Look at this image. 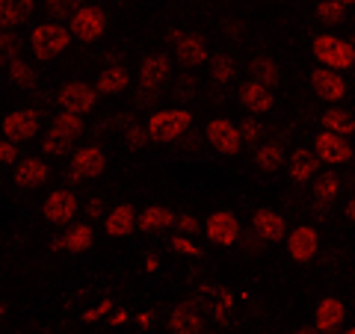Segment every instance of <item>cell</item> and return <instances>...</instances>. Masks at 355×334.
I'll use <instances>...</instances> for the list:
<instances>
[{
  "instance_id": "b9f144b4",
  "label": "cell",
  "mask_w": 355,
  "mask_h": 334,
  "mask_svg": "<svg viewBox=\"0 0 355 334\" xmlns=\"http://www.w3.org/2000/svg\"><path fill=\"white\" fill-rule=\"evenodd\" d=\"M21 154H18V142L0 137V166H18Z\"/></svg>"
},
{
  "instance_id": "52a82bcc",
  "label": "cell",
  "mask_w": 355,
  "mask_h": 334,
  "mask_svg": "<svg viewBox=\"0 0 355 334\" xmlns=\"http://www.w3.org/2000/svg\"><path fill=\"white\" fill-rule=\"evenodd\" d=\"M110 27V18L101 6H92V3H83L77 12L69 18V30L77 42L83 44H92L98 39H104V33Z\"/></svg>"
},
{
  "instance_id": "4dcf8cb0",
  "label": "cell",
  "mask_w": 355,
  "mask_h": 334,
  "mask_svg": "<svg viewBox=\"0 0 355 334\" xmlns=\"http://www.w3.org/2000/svg\"><path fill=\"white\" fill-rule=\"evenodd\" d=\"M249 80L261 83V86H266V89L279 86V80H282L279 62H275L272 57H254L252 65H249Z\"/></svg>"
},
{
  "instance_id": "816d5d0a",
  "label": "cell",
  "mask_w": 355,
  "mask_h": 334,
  "mask_svg": "<svg viewBox=\"0 0 355 334\" xmlns=\"http://www.w3.org/2000/svg\"><path fill=\"white\" fill-rule=\"evenodd\" d=\"M335 3H340V6H347V9H349V6H355V0H335Z\"/></svg>"
},
{
  "instance_id": "bcb514c9",
  "label": "cell",
  "mask_w": 355,
  "mask_h": 334,
  "mask_svg": "<svg viewBox=\"0 0 355 334\" xmlns=\"http://www.w3.org/2000/svg\"><path fill=\"white\" fill-rule=\"evenodd\" d=\"M160 266H163V261H160L157 252H146V254H142V270H146L148 275L160 272Z\"/></svg>"
},
{
  "instance_id": "836d02e7",
  "label": "cell",
  "mask_w": 355,
  "mask_h": 334,
  "mask_svg": "<svg viewBox=\"0 0 355 334\" xmlns=\"http://www.w3.org/2000/svg\"><path fill=\"white\" fill-rule=\"evenodd\" d=\"M210 80L216 86H228L237 80V62L234 57H228V53H216V57H210Z\"/></svg>"
},
{
  "instance_id": "6da1fadb",
  "label": "cell",
  "mask_w": 355,
  "mask_h": 334,
  "mask_svg": "<svg viewBox=\"0 0 355 334\" xmlns=\"http://www.w3.org/2000/svg\"><path fill=\"white\" fill-rule=\"evenodd\" d=\"M148 137L157 146H172V142H181L193 128V113L187 107H166V109H154L146 118Z\"/></svg>"
},
{
  "instance_id": "277c9868",
  "label": "cell",
  "mask_w": 355,
  "mask_h": 334,
  "mask_svg": "<svg viewBox=\"0 0 355 334\" xmlns=\"http://www.w3.org/2000/svg\"><path fill=\"white\" fill-rule=\"evenodd\" d=\"M172 77V57L169 53H148L142 57L139 69H137V83H139V104H148L151 98L160 95V89L169 83Z\"/></svg>"
},
{
  "instance_id": "f546056e",
  "label": "cell",
  "mask_w": 355,
  "mask_h": 334,
  "mask_svg": "<svg viewBox=\"0 0 355 334\" xmlns=\"http://www.w3.org/2000/svg\"><path fill=\"white\" fill-rule=\"evenodd\" d=\"M340 193H343V184H340V177L335 172H326V175H320L314 181V204L317 207L335 204L340 198Z\"/></svg>"
},
{
  "instance_id": "7402d4cb",
  "label": "cell",
  "mask_w": 355,
  "mask_h": 334,
  "mask_svg": "<svg viewBox=\"0 0 355 334\" xmlns=\"http://www.w3.org/2000/svg\"><path fill=\"white\" fill-rule=\"evenodd\" d=\"M287 177H291L293 184H308V181H317V169H320V160L314 151L308 148H293L287 154Z\"/></svg>"
},
{
  "instance_id": "ac0fdd59",
  "label": "cell",
  "mask_w": 355,
  "mask_h": 334,
  "mask_svg": "<svg viewBox=\"0 0 355 334\" xmlns=\"http://www.w3.org/2000/svg\"><path fill=\"white\" fill-rule=\"evenodd\" d=\"M252 231L261 243H284L287 240V222L279 210L258 207L252 216Z\"/></svg>"
},
{
  "instance_id": "60d3db41",
  "label": "cell",
  "mask_w": 355,
  "mask_h": 334,
  "mask_svg": "<svg viewBox=\"0 0 355 334\" xmlns=\"http://www.w3.org/2000/svg\"><path fill=\"white\" fill-rule=\"evenodd\" d=\"M113 310H116V302H113V299H101L98 305H92L89 310H83V314H80V322H98V319L110 317Z\"/></svg>"
},
{
  "instance_id": "db71d44e",
  "label": "cell",
  "mask_w": 355,
  "mask_h": 334,
  "mask_svg": "<svg viewBox=\"0 0 355 334\" xmlns=\"http://www.w3.org/2000/svg\"><path fill=\"white\" fill-rule=\"evenodd\" d=\"M340 334H355V328H347V331H340Z\"/></svg>"
},
{
  "instance_id": "603a6c76",
  "label": "cell",
  "mask_w": 355,
  "mask_h": 334,
  "mask_svg": "<svg viewBox=\"0 0 355 334\" xmlns=\"http://www.w3.org/2000/svg\"><path fill=\"white\" fill-rule=\"evenodd\" d=\"M237 101H240V107L246 109V113H252V116H263V113H270V109L275 107L272 89H266V86L254 83V80H246V83L240 86Z\"/></svg>"
},
{
  "instance_id": "ab89813d",
  "label": "cell",
  "mask_w": 355,
  "mask_h": 334,
  "mask_svg": "<svg viewBox=\"0 0 355 334\" xmlns=\"http://www.w3.org/2000/svg\"><path fill=\"white\" fill-rule=\"evenodd\" d=\"M44 3H48V12L53 15V18H65V15H74L77 9H80L86 0H44Z\"/></svg>"
},
{
  "instance_id": "74e56055",
  "label": "cell",
  "mask_w": 355,
  "mask_h": 334,
  "mask_svg": "<svg viewBox=\"0 0 355 334\" xmlns=\"http://www.w3.org/2000/svg\"><path fill=\"white\" fill-rule=\"evenodd\" d=\"M314 12H317L320 21H326V24H340V21L347 18V6L335 3V0H320Z\"/></svg>"
},
{
  "instance_id": "f6af8a7d",
  "label": "cell",
  "mask_w": 355,
  "mask_h": 334,
  "mask_svg": "<svg viewBox=\"0 0 355 334\" xmlns=\"http://www.w3.org/2000/svg\"><path fill=\"white\" fill-rule=\"evenodd\" d=\"M83 213H86L89 219H104V216H107V204H104L98 195H92V198H89V202H86Z\"/></svg>"
},
{
  "instance_id": "7a4b0ae2",
  "label": "cell",
  "mask_w": 355,
  "mask_h": 334,
  "mask_svg": "<svg viewBox=\"0 0 355 334\" xmlns=\"http://www.w3.org/2000/svg\"><path fill=\"white\" fill-rule=\"evenodd\" d=\"M71 42L74 36L69 24H62V21H44V24H36L30 30V53L39 62H51L62 57L71 48Z\"/></svg>"
},
{
  "instance_id": "681fc988",
  "label": "cell",
  "mask_w": 355,
  "mask_h": 334,
  "mask_svg": "<svg viewBox=\"0 0 355 334\" xmlns=\"http://www.w3.org/2000/svg\"><path fill=\"white\" fill-rule=\"evenodd\" d=\"M343 210H347V219L355 225V195H349V198H347V204H343Z\"/></svg>"
},
{
  "instance_id": "ee69618b",
  "label": "cell",
  "mask_w": 355,
  "mask_h": 334,
  "mask_svg": "<svg viewBox=\"0 0 355 334\" xmlns=\"http://www.w3.org/2000/svg\"><path fill=\"white\" fill-rule=\"evenodd\" d=\"M175 228H178V234H184V237H193V234L202 228V222H198V216H193V213H178Z\"/></svg>"
},
{
  "instance_id": "11a10c76",
  "label": "cell",
  "mask_w": 355,
  "mask_h": 334,
  "mask_svg": "<svg viewBox=\"0 0 355 334\" xmlns=\"http://www.w3.org/2000/svg\"><path fill=\"white\" fill-rule=\"evenodd\" d=\"M205 334H214V331H205Z\"/></svg>"
},
{
  "instance_id": "8fae6325",
  "label": "cell",
  "mask_w": 355,
  "mask_h": 334,
  "mask_svg": "<svg viewBox=\"0 0 355 334\" xmlns=\"http://www.w3.org/2000/svg\"><path fill=\"white\" fill-rule=\"evenodd\" d=\"M98 89L95 86H89L83 80H71V83H65L60 86V92H57V107L65 109V113H74V116H89L95 109L98 104Z\"/></svg>"
},
{
  "instance_id": "d6986e66",
  "label": "cell",
  "mask_w": 355,
  "mask_h": 334,
  "mask_svg": "<svg viewBox=\"0 0 355 334\" xmlns=\"http://www.w3.org/2000/svg\"><path fill=\"white\" fill-rule=\"evenodd\" d=\"M92 243H95V228H92V222H74V225L60 234V237H53L51 240V249L53 252H71V254H83L92 249Z\"/></svg>"
},
{
  "instance_id": "f5cc1de1",
  "label": "cell",
  "mask_w": 355,
  "mask_h": 334,
  "mask_svg": "<svg viewBox=\"0 0 355 334\" xmlns=\"http://www.w3.org/2000/svg\"><path fill=\"white\" fill-rule=\"evenodd\" d=\"M3 317H6V308H3V305H0V319H3Z\"/></svg>"
},
{
  "instance_id": "ffe728a7",
  "label": "cell",
  "mask_w": 355,
  "mask_h": 334,
  "mask_svg": "<svg viewBox=\"0 0 355 334\" xmlns=\"http://www.w3.org/2000/svg\"><path fill=\"white\" fill-rule=\"evenodd\" d=\"M343 319H347V305H343V299L338 296H323L314 308V328L320 334H331L343 326Z\"/></svg>"
},
{
  "instance_id": "f907efd6",
  "label": "cell",
  "mask_w": 355,
  "mask_h": 334,
  "mask_svg": "<svg viewBox=\"0 0 355 334\" xmlns=\"http://www.w3.org/2000/svg\"><path fill=\"white\" fill-rule=\"evenodd\" d=\"M291 334H320L314 326H305V328H296V331H291Z\"/></svg>"
},
{
  "instance_id": "7bdbcfd3",
  "label": "cell",
  "mask_w": 355,
  "mask_h": 334,
  "mask_svg": "<svg viewBox=\"0 0 355 334\" xmlns=\"http://www.w3.org/2000/svg\"><path fill=\"white\" fill-rule=\"evenodd\" d=\"M240 133H243V139H246L249 146H258L261 137H263V128H261V121H254V118H243L240 121Z\"/></svg>"
},
{
  "instance_id": "83f0119b",
  "label": "cell",
  "mask_w": 355,
  "mask_h": 334,
  "mask_svg": "<svg viewBox=\"0 0 355 334\" xmlns=\"http://www.w3.org/2000/svg\"><path fill=\"white\" fill-rule=\"evenodd\" d=\"M36 0H0V30H15L30 21Z\"/></svg>"
},
{
  "instance_id": "1f68e13d",
  "label": "cell",
  "mask_w": 355,
  "mask_h": 334,
  "mask_svg": "<svg viewBox=\"0 0 355 334\" xmlns=\"http://www.w3.org/2000/svg\"><path fill=\"white\" fill-rule=\"evenodd\" d=\"M6 69V83L12 86V89H33L39 83V71L33 69V65L27 60H12L9 65H3Z\"/></svg>"
},
{
  "instance_id": "7c38bea8",
  "label": "cell",
  "mask_w": 355,
  "mask_h": 334,
  "mask_svg": "<svg viewBox=\"0 0 355 334\" xmlns=\"http://www.w3.org/2000/svg\"><path fill=\"white\" fill-rule=\"evenodd\" d=\"M314 154L326 166H347L355 157L349 137H340V133H331V130H320L314 137Z\"/></svg>"
},
{
  "instance_id": "d4e9b609",
  "label": "cell",
  "mask_w": 355,
  "mask_h": 334,
  "mask_svg": "<svg viewBox=\"0 0 355 334\" xmlns=\"http://www.w3.org/2000/svg\"><path fill=\"white\" fill-rule=\"evenodd\" d=\"M284 163H287V154L279 139L258 142V148H254V166H258L263 175H275L279 169H284Z\"/></svg>"
},
{
  "instance_id": "3957f363",
  "label": "cell",
  "mask_w": 355,
  "mask_h": 334,
  "mask_svg": "<svg viewBox=\"0 0 355 334\" xmlns=\"http://www.w3.org/2000/svg\"><path fill=\"white\" fill-rule=\"evenodd\" d=\"M311 53H314V60L323 65V69L340 71V74L355 65V44L349 39L335 36V33H320V36H314Z\"/></svg>"
},
{
  "instance_id": "4316f807",
  "label": "cell",
  "mask_w": 355,
  "mask_h": 334,
  "mask_svg": "<svg viewBox=\"0 0 355 334\" xmlns=\"http://www.w3.org/2000/svg\"><path fill=\"white\" fill-rule=\"evenodd\" d=\"M175 222H178L175 210L163 207V204H151L139 213V231L142 234H160V231L175 228Z\"/></svg>"
},
{
  "instance_id": "9c48e42d",
  "label": "cell",
  "mask_w": 355,
  "mask_h": 334,
  "mask_svg": "<svg viewBox=\"0 0 355 334\" xmlns=\"http://www.w3.org/2000/svg\"><path fill=\"white\" fill-rule=\"evenodd\" d=\"M169 44H172V57L181 65H187V69H198L202 62L210 60L207 42H205V36H198L196 30H172Z\"/></svg>"
},
{
  "instance_id": "d590c367",
  "label": "cell",
  "mask_w": 355,
  "mask_h": 334,
  "mask_svg": "<svg viewBox=\"0 0 355 334\" xmlns=\"http://www.w3.org/2000/svg\"><path fill=\"white\" fill-rule=\"evenodd\" d=\"M69 148H71V142L65 139V137H60L57 130H44V137H42V151L48 154V157H65L69 154Z\"/></svg>"
},
{
  "instance_id": "f1b7e54d",
  "label": "cell",
  "mask_w": 355,
  "mask_h": 334,
  "mask_svg": "<svg viewBox=\"0 0 355 334\" xmlns=\"http://www.w3.org/2000/svg\"><path fill=\"white\" fill-rule=\"evenodd\" d=\"M320 125H323V130L340 133V137H352V133H355V116L349 113V109L329 107V109L320 113Z\"/></svg>"
},
{
  "instance_id": "9a60e30c",
  "label": "cell",
  "mask_w": 355,
  "mask_h": 334,
  "mask_svg": "<svg viewBox=\"0 0 355 334\" xmlns=\"http://www.w3.org/2000/svg\"><path fill=\"white\" fill-rule=\"evenodd\" d=\"M308 86H311V92H314L320 101H326V104H340L343 98H347V92H349L343 74L331 71V69H323V65H317V69L311 71Z\"/></svg>"
},
{
  "instance_id": "e0dca14e",
  "label": "cell",
  "mask_w": 355,
  "mask_h": 334,
  "mask_svg": "<svg viewBox=\"0 0 355 334\" xmlns=\"http://www.w3.org/2000/svg\"><path fill=\"white\" fill-rule=\"evenodd\" d=\"M51 181V166L42 157H21L18 166H12V184L24 193H36Z\"/></svg>"
},
{
  "instance_id": "8d00e7d4",
  "label": "cell",
  "mask_w": 355,
  "mask_h": 334,
  "mask_svg": "<svg viewBox=\"0 0 355 334\" xmlns=\"http://www.w3.org/2000/svg\"><path fill=\"white\" fill-rule=\"evenodd\" d=\"M146 146H151L148 128H146V125H137V121H130V125L125 128V148H130V151H142Z\"/></svg>"
},
{
  "instance_id": "d6a6232c",
  "label": "cell",
  "mask_w": 355,
  "mask_h": 334,
  "mask_svg": "<svg viewBox=\"0 0 355 334\" xmlns=\"http://www.w3.org/2000/svg\"><path fill=\"white\" fill-rule=\"evenodd\" d=\"M51 130H57L60 137H65L69 142H77L83 137V130H86V121H83V116H74V113L60 109V113L53 116V121H51Z\"/></svg>"
},
{
  "instance_id": "5bb4252c",
  "label": "cell",
  "mask_w": 355,
  "mask_h": 334,
  "mask_svg": "<svg viewBox=\"0 0 355 334\" xmlns=\"http://www.w3.org/2000/svg\"><path fill=\"white\" fill-rule=\"evenodd\" d=\"M234 293L228 290V287H219V284H202L193 296V305L198 310H205L214 319H225L231 310H234Z\"/></svg>"
},
{
  "instance_id": "ba28073f",
  "label": "cell",
  "mask_w": 355,
  "mask_h": 334,
  "mask_svg": "<svg viewBox=\"0 0 355 334\" xmlns=\"http://www.w3.org/2000/svg\"><path fill=\"white\" fill-rule=\"evenodd\" d=\"M107 172V154L101 146H80L71 151V166L65 177L69 184H80V181H92V177H101Z\"/></svg>"
},
{
  "instance_id": "5b68a950",
  "label": "cell",
  "mask_w": 355,
  "mask_h": 334,
  "mask_svg": "<svg viewBox=\"0 0 355 334\" xmlns=\"http://www.w3.org/2000/svg\"><path fill=\"white\" fill-rule=\"evenodd\" d=\"M205 139L216 154H222V157H237L243 151V146H246V139H243V133H240V125L231 118H210L205 125Z\"/></svg>"
},
{
  "instance_id": "cb8c5ba5",
  "label": "cell",
  "mask_w": 355,
  "mask_h": 334,
  "mask_svg": "<svg viewBox=\"0 0 355 334\" xmlns=\"http://www.w3.org/2000/svg\"><path fill=\"white\" fill-rule=\"evenodd\" d=\"M166 328H169V334H205V322L193 302H184L169 310Z\"/></svg>"
},
{
  "instance_id": "2e32d148",
  "label": "cell",
  "mask_w": 355,
  "mask_h": 334,
  "mask_svg": "<svg viewBox=\"0 0 355 334\" xmlns=\"http://www.w3.org/2000/svg\"><path fill=\"white\" fill-rule=\"evenodd\" d=\"M205 237L214 243V246H234L240 240V219L231 213V210H214L205 219Z\"/></svg>"
},
{
  "instance_id": "7dc6e473",
  "label": "cell",
  "mask_w": 355,
  "mask_h": 334,
  "mask_svg": "<svg viewBox=\"0 0 355 334\" xmlns=\"http://www.w3.org/2000/svg\"><path fill=\"white\" fill-rule=\"evenodd\" d=\"M133 322H137V328L146 331V328H151V326H154V314H151V310H139V314L133 317Z\"/></svg>"
},
{
  "instance_id": "c3c4849f",
  "label": "cell",
  "mask_w": 355,
  "mask_h": 334,
  "mask_svg": "<svg viewBox=\"0 0 355 334\" xmlns=\"http://www.w3.org/2000/svg\"><path fill=\"white\" fill-rule=\"evenodd\" d=\"M128 319H130V314H128V310H119V308H116L113 314H110V326H116V328H119V326H125Z\"/></svg>"
},
{
  "instance_id": "4fadbf2b",
  "label": "cell",
  "mask_w": 355,
  "mask_h": 334,
  "mask_svg": "<svg viewBox=\"0 0 355 334\" xmlns=\"http://www.w3.org/2000/svg\"><path fill=\"white\" fill-rule=\"evenodd\" d=\"M284 246L293 263H314L320 254V231L314 225H296L293 231H287Z\"/></svg>"
},
{
  "instance_id": "f35d334b",
  "label": "cell",
  "mask_w": 355,
  "mask_h": 334,
  "mask_svg": "<svg viewBox=\"0 0 355 334\" xmlns=\"http://www.w3.org/2000/svg\"><path fill=\"white\" fill-rule=\"evenodd\" d=\"M169 252L184 254V258H202V249L193 243V237H184V234H178V237L169 240Z\"/></svg>"
},
{
  "instance_id": "8992f818",
  "label": "cell",
  "mask_w": 355,
  "mask_h": 334,
  "mask_svg": "<svg viewBox=\"0 0 355 334\" xmlns=\"http://www.w3.org/2000/svg\"><path fill=\"white\" fill-rule=\"evenodd\" d=\"M77 213H80V198H77L71 186L53 189L42 202V216L48 225H74Z\"/></svg>"
},
{
  "instance_id": "484cf974",
  "label": "cell",
  "mask_w": 355,
  "mask_h": 334,
  "mask_svg": "<svg viewBox=\"0 0 355 334\" xmlns=\"http://www.w3.org/2000/svg\"><path fill=\"white\" fill-rule=\"evenodd\" d=\"M128 86H130V71L125 69L121 62H116V65H104V71L98 74V83H95V89H98V95H121V92H128Z\"/></svg>"
},
{
  "instance_id": "e575fe53",
  "label": "cell",
  "mask_w": 355,
  "mask_h": 334,
  "mask_svg": "<svg viewBox=\"0 0 355 334\" xmlns=\"http://www.w3.org/2000/svg\"><path fill=\"white\" fill-rule=\"evenodd\" d=\"M21 57V39L15 30H0V65H9Z\"/></svg>"
},
{
  "instance_id": "30bf717a",
  "label": "cell",
  "mask_w": 355,
  "mask_h": 334,
  "mask_svg": "<svg viewBox=\"0 0 355 334\" xmlns=\"http://www.w3.org/2000/svg\"><path fill=\"white\" fill-rule=\"evenodd\" d=\"M39 133H42V116L39 109H30V107L9 109L3 121H0V137L12 142H33Z\"/></svg>"
},
{
  "instance_id": "44dd1931",
  "label": "cell",
  "mask_w": 355,
  "mask_h": 334,
  "mask_svg": "<svg viewBox=\"0 0 355 334\" xmlns=\"http://www.w3.org/2000/svg\"><path fill=\"white\" fill-rule=\"evenodd\" d=\"M139 228V213L133 210L130 204H116V207H110L107 210V216H104V231H107V237H113V240H125L130 237L133 231Z\"/></svg>"
}]
</instances>
